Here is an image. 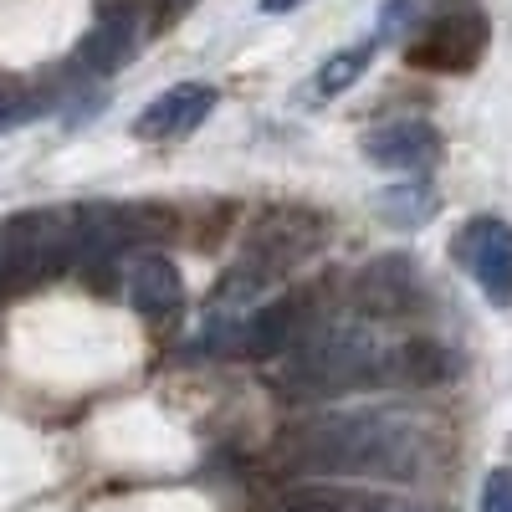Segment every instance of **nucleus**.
<instances>
[{
    "label": "nucleus",
    "instance_id": "1",
    "mask_svg": "<svg viewBox=\"0 0 512 512\" xmlns=\"http://www.w3.org/2000/svg\"><path fill=\"white\" fill-rule=\"evenodd\" d=\"M282 461L323 482H415L431 461V436L395 410H338L297 425Z\"/></svg>",
    "mask_w": 512,
    "mask_h": 512
},
{
    "label": "nucleus",
    "instance_id": "2",
    "mask_svg": "<svg viewBox=\"0 0 512 512\" xmlns=\"http://www.w3.org/2000/svg\"><path fill=\"white\" fill-rule=\"evenodd\" d=\"M282 395L328 400L395 384V344H379V333L364 323H333L308 328L292 349H282V364L272 369Z\"/></svg>",
    "mask_w": 512,
    "mask_h": 512
},
{
    "label": "nucleus",
    "instance_id": "3",
    "mask_svg": "<svg viewBox=\"0 0 512 512\" xmlns=\"http://www.w3.org/2000/svg\"><path fill=\"white\" fill-rule=\"evenodd\" d=\"M487 47V16L472 0H451L446 11L425 16V26L405 41V62L431 72H466Z\"/></svg>",
    "mask_w": 512,
    "mask_h": 512
},
{
    "label": "nucleus",
    "instance_id": "4",
    "mask_svg": "<svg viewBox=\"0 0 512 512\" xmlns=\"http://www.w3.org/2000/svg\"><path fill=\"white\" fill-rule=\"evenodd\" d=\"M456 256L472 272V282L487 292L492 308H512V226L497 216H477L466 221V231L456 236Z\"/></svg>",
    "mask_w": 512,
    "mask_h": 512
},
{
    "label": "nucleus",
    "instance_id": "5",
    "mask_svg": "<svg viewBox=\"0 0 512 512\" xmlns=\"http://www.w3.org/2000/svg\"><path fill=\"white\" fill-rule=\"evenodd\" d=\"M118 292L123 303L144 313V318H169L185 308V277L169 256H154V251H134L118 262Z\"/></svg>",
    "mask_w": 512,
    "mask_h": 512
},
{
    "label": "nucleus",
    "instance_id": "6",
    "mask_svg": "<svg viewBox=\"0 0 512 512\" xmlns=\"http://www.w3.org/2000/svg\"><path fill=\"white\" fill-rule=\"evenodd\" d=\"M303 333H308V297L303 292H287V297H272V303H256L241 318L231 349L236 354H282Z\"/></svg>",
    "mask_w": 512,
    "mask_h": 512
},
{
    "label": "nucleus",
    "instance_id": "7",
    "mask_svg": "<svg viewBox=\"0 0 512 512\" xmlns=\"http://www.w3.org/2000/svg\"><path fill=\"white\" fill-rule=\"evenodd\" d=\"M210 108H216V88H205V82H175V88H164L134 118V134L139 139H154V144L185 139V134H195V128L210 118Z\"/></svg>",
    "mask_w": 512,
    "mask_h": 512
},
{
    "label": "nucleus",
    "instance_id": "8",
    "mask_svg": "<svg viewBox=\"0 0 512 512\" xmlns=\"http://www.w3.org/2000/svg\"><path fill=\"white\" fill-rule=\"evenodd\" d=\"M139 52V16L134 11H108L88 36L77 41V52H72V62H67V72L72 77H113L118 67H128V57Z\"/></svg>",
    "mask_w": 512,
    "mask_h": 512
},
{
    "label": "nucleus",
    "instance_id": "9",
    "mask_svg": "<svg viewBox=\"0 0 512 512\" xmlns=\"http://www.w3.org/2000/svg\"><path fill=\"white\" fill-rule=\"evenodd\" d=\"M436 154H441V134L420 118H395V123L374 128V134H364V159L379 169H400V175L431 169Z\"/></svg>",
    "mask_w": 512,
    "mask_h": 512
},
{
    "label": "nucleus",
    "instance_id": "10",
    "mask_svg": "<svg viewBox=\"0 0 512 512\" xmlns=\"http://www.w3.org/2000/svg\"><path fill=\"white\" fill-rule=\"evenodd\" d=\"M282 512H420L379 487H349V482H318V487H297L287 492Z\"/></svg>",
    "mask_w": 512,
    "mask_h": 512
},
{
    "label": "nucleus",
    "instance_id": "11",
    "mask_svg": "<svg viewBox=\"0 0 512 512\" xmlns=\"http://www.w3.org/2000/svg\"><path fill=\"white\" fill-rule=\"evenodd\" d=\"M359 292V308L369 313H405L415 297H420V277H415V262H374L359 272L354 282Z\"/></svg>",
    "mask_w": 512,
    "mask_h": 512
},
{
    "label": "nucleus",
    "instance_id": "12",
    "mask_svg": "<svg viewBox=\"0 0 512 512\" xmlns=\"http://www.w3.org/2000/svg\"><path fill=\"white\" fill-rule=\"evenodd\" d=\"M369 62H374V41H354V47H344V52H333L323 67H318V77H313V88L323 93V98H338V93H349L354 82L369 72Z\"/></svg>",
    "mask_w": 512,
    "mask_h": 512
},
{
    "label": "nucleus",
    "instance_id": "13",
    "mask_svg": "<svg viewBox=\"0 0 512 512\" xmlns=\"http://www.w3.org/2000/svg\"><path fill=\"white\" fill-rule=\"evenodd\" d=\"M477 512H512V466H497L482 482V497H477Z\"/></svg>",
    "mask_w": 512,
    "mask_h": 512
},
{
    "label": "nucleus",
    "instance_id": "14",
    "mask_svg": "<svg viewBox=\"0 0 512 512\" xmlns=\"http://www.w3.org/2000/svg\"><path fill=\"white\" fill-rule=\"evenodd\" d=\"M11 272H16V256H11V231L0 226V282H6Z\"/></svg>",
    "mask_w": 512,
    "mask_h": 512
},
{
    "label": "nucleus",
    "instance_id": "15",
    "mask_svg": "<svg viewBox=\"0 0 512 512\" xmlns=\"http://www.w3.org/2000/svg\"><path fill=\"white\" fill-rule=\"evenodd\" d=\"M292 6H303V0H262V11H272V16L277 11H292Z\"/></svg>",
    "mask_w": 512,
    "mask_h": 512
}]
</instances>
